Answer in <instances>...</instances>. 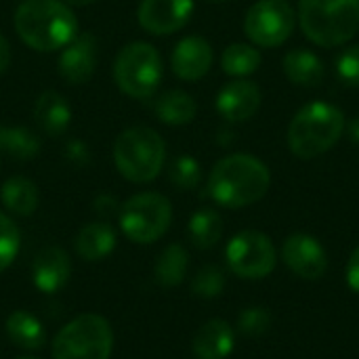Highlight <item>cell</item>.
Wrapping results in <instances>:
<instances>
[{
  "instance_id": "22",
  "label": "cell",
  "mask_w": 359,
  "mask_h": 359,
  "mask_svg": "<svg viewBox=\"0 0 359 359\" xmlns=\"http://www.w3.org/2000/svg\"><path fill=\"white\" fill-rule=\"evenodd\" d=\"M154 111L160 122L170 126H181V124H189L196 118L198 105L194 97L185 90H166L156 99Z\"/></svg>"
},
{
  "instance_id": "9",
  "label": "cell",
  "mask_w": 359,
  "mask_h": 359,
  "mask_svg": "<svg viewBox=\"0 0 359 359\" xmlns=\"http://www.w3.org/2000/svg\"><path fill=\"white\" fill-rule=\"evenodd\" d=\"M294 21V8L288 0H259L246 13L244 32L252 44L273 48L290 38Z\"/></svg>"
},
{
  "instance_id": "24",
  "label": "cell",
  "mask_w": 359,
  "mask_h": 359,
  "mask_svg": "<svg viewBox=\"0 0 359 359\" xmlns=\"http://www.w3.org/2000/svg\"><path fill=\"white\" fill-rule=\"evenodd\" d=\"M187 267H189V255H187V250L181 244H170L156 259L154 278H156V282L160 286L172 288V286H179L185 280Z\"/></svg>"
},
{
  "instance_id": "29",
  "label": "cell",
  "mask_w": 359,
  "mask_h": 359,
  "mask_svg": "<svg viewBox=\"0 0 359 359\" xmlns=\"http://www.w3.org/2000/svg\"><path fill=\"white\" fill-rule=\"evenodd\" d=\"M223 288H225V273L215 265L202 267L191 282V292L198 299H217L223 292Z\"/></svg>"
},
{
  "instance_id": "19",
  "label": "cell",
  "mask_w": 359,
  "mask_h": 359,
  "mask_svg": "<svg viewBox=\"0 0 359 359\" xmlns=\"http://www.w3.org/2000/svg\"><path fill=\"white\" fill-rule=\"evenodd\" d=\"M114 246H116V231L105 221L90 223L82 227L76 236V252L90 263L105 259L114 250Z\"/></svg>"
},
{
  "instance_id": "33",
  "label": "cell",
  "mask_w": 359,
  "mask_h": 359,
  "mask_svg": "<svg viewBox=\"0 0 359 359\" xmlns=\"http://www.w3.org/2000/svg\"><path fill=\"white\" fill-rule=\"evenodd\" d=\"M65 156L69 162H74L76 166H86L90 162V154H88V147L82 143V141H72L65 149Z\"/></svg>"
},
{
  "instance_id": "21",
  "label": "cell",
  "mask_w": 359,
  "mask_h": 359,
  "mask_svg": "<svg viewBox=\"0 0 359 359\" xmlns=\"http://www.w3.org/2000/svg\"><path fill=\"white\" fill-rule=\"evenodd\" d=\"M6 334L13 345L25 351H38L46 343V332L40 320L27 311H13L6 318Z\"/></svg>"
},
{
  "instance_id": "31",
  "label": "cell",
  "mask_w": 359,
  "mask_h": 359,
  "mask_svg": "<svg viewBox=\"0 0 359 359\" xmlns=\"http://www.w3.org/2000/svg\"><path fill=\"white\" fill-rule=\"evenodd\" d=\"M271 328V313L265 307H248L238 318V330L246 337H261Z\"/></svg>"
},
{
  "instance_id": "40",
  "label": "cell",
  "mask_w": 359,
  "mask_h": 359,
  "mask_svg": "<svg viewBox=\"0 0 359 359\" xmlns=\"http://www.w3.org/2000/svg\"><path fill=\"white\" fill-rule=\"evenodd\" d=\"M17 359H38V358H29V355H25V358H17Z\"/></svg>"
},
{
  "instance_id": "17",
  "label": "cell",
  "mask_w": 359,
  "mask_h": 359,
  "mask_svg": "<svg viewBox=\"0 0 359 359\" xmlns=\"http://www.w3.org/2000/svg\"><path fill=\"white\" fill-rule=\"evenodd\" d=\"M233 343V328L225 320H210L196 332L194 353L198 359H227Z\"/></svg>"
},
{
  "instance_id": "2",
  "label": "cell",
  "mask_w": 359,
  "mask_h": 359,
  "mask_svg": "<svg viewBox=\"0 0 359 359\" xmlns=\"http://www.w3.org/2000/svg\"><path fill=\"white\" fill-rule=\"evenodd\" d=\"M269 185V168L248 154H231L219 160L208 177L210 198L225 208H244L259 202Z\"/></svg>"
},
{
  "instance_id": "37",
  "label": "cell",
  "mask_w": 359,
  "mask_h": 359,
  "mask_svg": "<svg viewBox=\"0 0 359 359\" xmlns=\"http://www.w3.org/2000/svg\"><path fill=\"white\" fill-rule=\"evenodd\" d=\"M347 130H349V139H351L355 145H359V116H355V118L349 122Z\"/></svg>"
},
{
  "instance_id": "36",
  "label": "cell",
  "mask_w": 359,
  "mask_h": 359,
  "mask_svg": "<svg viewBox=\"0 0 359 359\" xmlns=\"http://www.w3.org/2000/svg\"><path fill=\"white\" fill-rule=\"evenodd\" d=\"M11 65V44L8 40L0 34V74H4Z\"/></svg>"
},
{
  "instance_id": "27",
  "label": "cell",
  "mask_w": 359,
  "mask_h": 359,
  "mask_svg": "<svg viewBox=\"0 0 359 359\" xmlns=\"http://www.w3.org/2000/svg\"><path fill=\"white\" fill-rule=\"evenodd\" d=\"M261 61H263L261 53L255 46L242 44V42L229 44L223 50V57H221L223 72L229 74V76H236V78H244V76L255 74L259 69Z\"/></svg>"
},
{
  "instance_id": "7",
  "label": "cell",
  "mask_w": 359,
  "mask_h": 359,
  "mask_svg": "<svg viewBox=\"0 0 359 359\" xmlns=\"http://www.w3.org/2000/svg\"><path fill=\"white\" fill-rule=\"evenodd\" d=\"M162 57L147 42L126 44L114 61V80L118 88L133 99H149L162 82Z\"/></svg>"
},
{
  "instance_id": "16",
  "label": "cell",
  "mask_w": 359,
  "mask_h": 359,
  "mask_svg": "<svg viewBox=\"0 0 359 359\" xmlns=\"http://www.w3.org/2000/svg\"><path fill=\"white\" fill-rule=\"evenodd\" d=\"M69 271H72L69 257L59 246L42 248L32 263V280L36 288L46 294L61 290L69 280Z\"/></svg>"
},
{
  "instance_id": "32",
  "label": "cell",
  "mask_w": 359,
  "mask_h": 359,
  "mask_svg": "<svg viewBox=\"0 0 359 359\" xmlns=\"http://www.w3.org/2000/svg\"><path fill=\"white\" fill-rule=\"evenodd\" d=\"M337 74L347 86H359V44L341 53L337 59Z\"/></svg>"
},
{
  "instance_id": "14",
  "label": "cell",
  "mask_w": 359,
  "mask_h": 359,
  "mask_svg": "<svg viewBox=\"0 0 359 359\" xmlns=\"http://www.w3.org/2000/svg\"><path fill=\"white\" fill-rule=\"evenodd\" d=\"M261 88L250 80H233L217 95V109L229 122L250 120L261 107Z\"/></svg>"
},
{
  "instance_id": "8",
  "label": "cell",
  "mask_w": 359,
  "mask_h": 359,
  "mask_svg": "<svg viewBox=\"0 0 359 359\" xmlns=\"http://www.w3.org/2000/svg\"><path fill=\"white\" fill-rule=\"evenodd\" d=\"M120 229L137 244H151L160 240L172 221V206L168 198L156 191H143L128 198L120 206Z\"/></svg>"
},
{
  "instance_id": "1",
  "label": "cell",
  "mask_w": 359,
  "mask_h": 359,
  "mask_svg": "<svg viewBox=\"0 0 359 359\" xmlns=\"http://www.w3.org/2000/svg\"><path fill=\"white\" fill-rule=\"evenodd\" d=\"M15 29L34 50H61L78 36V19L63 0H23L15 11Z\"/></svg>"
},
{
  "instance_id": "13",
  "label": "cell",
  "mask_w": 359,
  "mask_h": 359,
  "mask_svg": "<svg viewBox=\"0 0 359 359\" xmlns=\"http://www.w3.org/2000/svg\"><path fill=\"white\" fill-rule=\"evenodd\" d=\"M97 38L90 32H78V36L61 48L59 74L72 84H84L93 78L97 67Z\"/></svg>"
},
{
  "instance_id": "5",
  "label": "cell",
  "mask_w": 359,
  "mask_h": 359,
  "mask_svg": "<svg viewBox=\"0 0 359 359\" xmlns=\"http://www.w3.org/2000/svg\"><path fill=\"white\" fill-rule=\"evenodd\" d=\"M166 160L164 139L147 126H133L118 135L114 143V162L118 172L133 183L154 181Z\"/></svg>"
},
{
  "instance_id": "18",
  "label": "cell",
  "mask_w": 359,
  "mask_h": 359,
  "mask_svg": "<svg viewBox=\"0 0 359 359\" xmlns=\"http://www.w3.org/2000/svg\"><path fill=\"white\" fill-rule=\"evenodd\" d=\"M34 118L46 135L61 137L69 128L72 109L63 95L57 90H44L34 105Z\"/></svg>"
},
{
  "instance_id": "35",
  "label": "cell",
  "mask_w": 359,
  "mask_h": 359,
  "mask_svg": "<svg viewBox=\"0 0 359 359\" xmlns=\"http://www.w3.org/2000/svg\"><path fill=\"white\" fill-rule=\"evenodd\" d=\"M347 284L351 290L359 292V246L351 252L349 263H347Z\"/></svg>"
},
{
  "instance_id": "4",
  "label": "cell",
  "mask_w": 359,
  "mask_h": 359,
  "mask_svg": "<svg viewBox=\"0 0 359 359\" xmlns=\"http://www.w3.org/2000/svg\"><path fill=\"white\" fill-rule=\"evenodd\" d=\"M299 19L313 44L341 46L359 32V0H299Z\"/></svg>"
},
{
  "instance_id": "38",
  "label": "cell",
  "mask_w": 359,
  "mask_h": 359,
  "mask_svg": "<svg viewBox=\"0 0 359 359\" xmlns=\"http://www.w3.org/2000/svg\"><path fill=\"white\" fill-rule=\"evenodd\" d=\"M63 2L69 4V6H86V4H93L97 0H63Z\"/></svg>"
},
{
  "instance_id": "12",
  "label": "cell",
  "mask_w": 359,
  "mask_h": 359,
  "mask_svg": "<svg viewBox=\"0 0 359 359\" xmlns=\"http://www.w3.org/2000/svg\"><path fill=\"white\" fill-rule=\"evenodd\" d=\"M194 13V0H143L139 23L145 32L166 36L181 29Z\"/></svg>"
},
{
  "instance_id": "25",
  "label": "cell",
  "mask_w": 359,
  "mask_h": 359,
  "mask_svg": "<svg viewBox=\"0 0 359 359\" xmlns=\"http://www.w3.org/2000/svg\"><path fill=\"white\" fill-rule=\"evenodd\" d=\"M40 139L25 126H0V154L13 160H29L38 156Z\"/></svg>"
},
{
  "instance_id": "20",
  "label": "cell",
  "mask_w": 359,
  "mask_h": 359,
  "mask_svg": "<svg viewBox=\"0 0 359 359\" xmlns=\"http://www.w3.org/2000/svg\"><path fill=\"white\" fill-rule=\"evenodd\" d=\"M282 65H284V74L288 76V80L299 86H318L322 84L326 76L322 59L307 48H294L286 53Z\"/></svg>"
},
{
  "instance_id": "28",
  "label": "cell",
  "mask_w": 359,
  "mask_h": 359,
  "mask_svg": "<svg viewBox=\"0 0 359 359\" xmlns=\"http://www.w3.org/2000/svg\"><path fill=\"white\" fill-rule=\"evenodd\" d=\"M168 177H170L172 185L179 189H196L202 181V168L196 158L181 156L170 164Z\"/></svg>"
},
{
  "instance_id": "30",
  "label": "cell",
  "mask_w": 359,
  "mask_h": 359,
  "mask_svg": "<svg viewBox=\"0 0 359 359\" xmlns=\"http://www.w3.org/2000/svg\"><path fill=\"white\" fill-rule=\"evenodd\" d=\"M19 244H21V236L17 225L4 212H0V273L6 267H11V263L15 261L19 252Z\"/></svg>"
},
{
  "instance_id": "3",
  "label": "cell",
  "mask_w": 359,
  "mask_h": 359,
  "mask_svg": "<svg viewBox=\"0 0 359 359\" xmlns=\"http://www.w3.org/2000/svg\"><path fill=\"white\" fill-rule=\"evenodd\" d=\"M345 130V116L339 107L313 101L299 109L288 128L290 151L303 160L318 158L332 149Z\"/></svg>"
},
{
  "instance_id": "34",
  "label": "cell",
  "mask_w": 359,
  "mask_h": 359,
  "mask_svg": "<svg viewBox=\"0 0 359 359\" xmlns=\"http://www.w3.org/2000/svg\"><path fill=\"white\" fill-rule=\"evenodd\" d=\"M95 210H97V215H101V217L107 219V217L120 212V206H118V202H116L114 196L103 194V196H99V198L95 200Z\"/></svg>"
},
{
  "instance_id": "10",
  "label": "cell",
  "mask_w": 359,
  "mask_h": 359,
  "mask_svg": "<svg viewBox=\"0 0 359 359\" xmlns=\"http://www.w3.org/2000/svg\"><path fill=\"white\" fill-rule=\"evenodd\" d=\"M229 269L244 280L267 278L278 263V252L273 242L261 231H242L231 238L225 250Z\"/></svg>"
},
{
  "instance_id": "15",
  "label": "cell",
  "mask_w": 359,
  "mask_h": 359,
  "mask_svg": "<svg viewBox=\"0 0 359 359\" xmlns=\"http://www.w3.org/2000/svg\"><path fill=\"white\" fill-rule=\"evenodd\" d=\"M170 65L181 80H200L212 65V46L202 36H187L175 46Z\"/></svg>"
},
{
  "instance_id": "11",
  "label": "cell",
  "mask_w": 359,
  "mask_h": 359,
  "mask_svg": "<svg viewBox=\"0 0 359 359\" xmlns=\"http://www.w3.org/2000/svg\"><path fill=\"white\" fill-rule=\"evenodd\" d=\"M282 259L288 269L303 280H320L328 269V255L324 246L307 233L290 236L282 246Z\"/></svg>"
},
{
  "instance_id": "39",
  "label": "cell",
  "mask_w": 359,
  "mask_h": 359,
  "mask_svg": "<svg viewBox=\"0 0 359 359\" xmlns=\"http://www.w3.org/2000/svg\"><path fill=\"white\" fill-rule=\"evenodd\" d=\"M208 2H229V0H208Z\"/></svg>"
},
{
  "instance_id": "23",
  "label": "cell",
  "mask_w": 359,
  "mask_h": 359,
  "mask_svg": "<svg viewBox=\"0 0 359 359\" xmlns=\"http://www.w3.org/2000/svg\"><path fill=\"white\" fill-rule=\"evenodd\" d=\"M4 208L17 217H29L38 208V187L27 177H11L0 187Z\"/></svg>"
},
{
  "instance_id": "6",
  "label": "cell",
  "mask_w": 359,
  "mask_h": 359,
  "mask_svg": "<svg viewBox=\"0 0 359 359\" xmlns=\"http://www.w3.org/2000/svg\"><path fill=\"white\" fill-rule=\"evenodd\" d=\"M114 330L97 313H84L67 322L53 339V359H109Z\"/></svg>"
},
{
  "instance_id": "26",
  "label": "cell",
  "mask_w": 359,
  "mask_h": 359,
  "mask_svg": "<svg viewBox=\"0 0 359 359\" xmlns=\"http://www.w3.org/2000/svg\"><path fill=\"white\" fill-rule=\"evenodd\" d=\"M223 236V219L212 208H202L189 219V240L196 248L208 250L219 244Z\"/></svg>"
}]
</instances>
